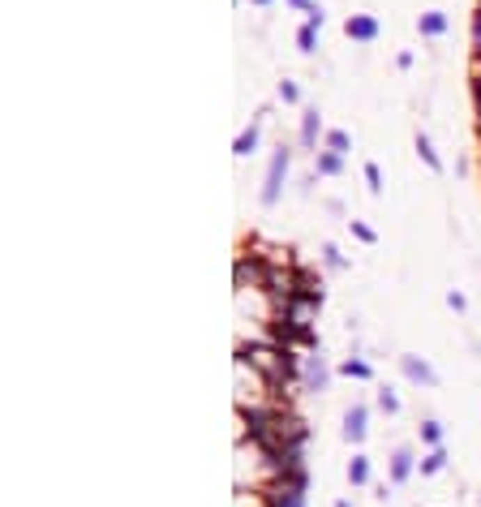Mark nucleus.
I'll return each instance as SVG.
<instances>
[{
	"instance_id": "obj_15",
	"label": "nucleus",
	"mask_w": 481,
	"mask_h": 507,
	"mask_svg": "<svg viewBox=\"0 0 481 507\" xmlns=\"http://www.w3.org/2000/svg\"><path fill=\"white\" fill-rule=\"evenodd\" d=\"M297 47H301L306 56H314V52H318V26H310V22H306V26L297 31Z\"/></svg>"
},
{
	"instance_id": "obj_23",
	"label": "nucleus",
	"mask_w": 481,
	"mask_h": 507,
	"mask_svg": "<svg viewBox=\"0 0 481 507\" xmlns=\"http://www.w3.org/2000/svg\"><path fill=\"white\" fill-rule=\"evenodd\" d=\"M378 409H383V413H400V400L391 391H378Z\"/></svg>"
},
{
	"instance_id": "obj_18",
	"label": "nucleus",
	"mask_w": 481,
	"mask_h": 507,
	"mask_svg": "<svg viewBox=\"0 0 481 507\" xmlns=\"http://www.w3.org/2000/svg\"><path fill=\"white\" fill-rule=\"evenodd\" d=\"M421 443L443 447V426H439V421H421Z\"/></svg>"
},
{
	"instance_id": "obj_9",
	"label": "nucleus",
	"mask_w": 481,
	"mask_h": 507,
	"mask_svg": "<svg viewBox=\"0 0 481 507\" xmlns=\"http://www.w3.org/2000/svg\"><path fill=\"white\" fill-rule=\"evenodd\" d=\"M413 469H417V455H413L409 447H400V451L391 455V486H400V481H409V477H413Z\"/></svg>"
},
{
	"instance_id": "obj_12",
	"label": "nucleus",
	"mask_w": 481,
	"mask_h": 507,
	"mask_svg": "<svg viewBox=\"0 0 481 507\" xmlns=\"http://www.w3.org/2000/svg\"><path fill=\"white\" fill-rule=\"evenodd\" d=\"M318 130H322V116H318V108H306V116H301V146H310V150H314Z\"/></svg>"
},
{
	"instance_id": "obj_14",
	"label": "nucleus",
	"mask_w": 481,
	"mask_h": 507,
	"mask_svg": "<svg viewBox=\"0 0 481 507\" xmlns=\"http://www.w3.org/2000/svg\"><path fill=\"white\" fill-rule=\"evenodd\" d=\"M417 155L425 159V168H429V172H443V159H439V150L429 146V138H425V134H417Z\"/></svg>"
},
{
	"instance_id": "obj_28",
	"label": "nucleus",
	"mask_w": 481,
	"mask_h": 507,
	"mask_svg": "<svg viewBox=\"0 0 481 507\" xmlns=\"http://www.w3.org/2000/svg\"><path fill=\"white\" fill-rule=\"evenodd\" d=\"M288 5H292V9H301V13H306V5H310V0H288Z\"/></svg>"
},
{
	"instance_id": "obj_24",
	"label": "nucleus",
	"mask_w": 481,
	"mask_h": 507,
	"mask_svg": "<svg viewBox=\"0 0 481 507\" xmlns=\"http://www.w3.org/2000/svg\"><path fill=\"white\" fill-rule=\"evenodd\" d=\"M280 99H284V104H297V99H301V86H297V82H280Z\"/></svg>"
},
{
	"instance_id": "obj_17",
	"label": "nucleus",
	"mask_w": 481,
	"mask_h": 507,
	"mask_svg": "<svg viewBox=\"0 0 481 507\" xmlns=\"http://www.w3.org/2000/svg\"><path fill=\"white\" fill-rule=\"evenodd\" d=\"M348 146H352V138H348L344 130H326V150H340V155H348Z\"/></svg>"
},
{
	"instance_id": "obj_13",
	"label": "nucleus",
	"mask_w": 481,
	"mask_h": 507,
	"mask_svg": "<svg viewBox=\"0 0 481 507\" xmlns=\"http://www.w3.org/2000/svg\"><path fill=\"white\" fill-rule=\"evenodd\" d=\"M348 481L352 486H370V455H352L348 460Z\"/></svg>"
},
{
	"instance_id": "obj_29",
	"label": "nucleus",
	"mask_w": 481,
	"mask_h": 507,
	"mask_svg": "<svg viewBox=\"0 0 481 507\" xmlns=\"http://www.w3.org/2000/svg\"><path fill=\"white\" fill-rule=\"evenodd\" d=\"M254 5H271V0H254Z\"/></svg>"
},
{
	"instance_id": "obj_1",
	"label": "nucleus",
	"mask_w": 481,
	"mask_h": 507,
	"mask_svg": "<svg viewBox=\"0 0 481 507\" xmlns=\"http://www.w3.org/2000/svg\"><path fill=\"white\" fill-rule=\"evenodd\" d=\"M288 164H292V150L288 146H275L271 155V168H267V181H262V207H275L284 194V176H288Z\"/></svg>"
},
{
	"instance_id": "obj_3",
	"label": "nucleus",
	"mask_w": 481,
	"mask_h": 507,
	"mask_svg": "<svg viewBox=\"0 0 481 507\" xmlns=\"http://www.w3.org/2000/svg\"><path fill=\"white\" fill-rule=\"evenodd\" d=\"M344 35L348 39H357V43H374L378 35H383V26H378V17L374 13H352L344 22Z\"/></svg>"
},
{
	"instance_id": "obj_30",
	"label": "nucleus",
	"mask_w": 481,
	"mask_h": 507,
	"mask_svg": "<svg viewBox=\"0 0 481 507\" xmlns=\"http://www.w3.org/2000/svg\"><path fill=\"white\" fill-rule=\"evenodd\" d=\"M336 507H348V503H344V499H340V503H336Z\"/></svg>"
},
{
	"instance_id": "obj_6",
	"label": "nucleus",
	"mask_w": 481,
	"mask_h": 507,
	"mask_svg": "<svg viewBox=\"0 0 481 507\" xmlns=\"http://www.w3.org/2000/svg\"><path fill=\"white\" fill-rule=\"evenodd\" d=\"M365 421H370V409H365V404H352V409L344 413V439H348V443H361L365 430H370Z\"/></svg>"
},
{
	"instance_id": "obj_4",
	"label": "nucleus",
	"mask_w": 481,
	"mask_h": 507,
	"mask_svg": "<svg viewBox=\"0 0 481 507\" xmlns=\"http://www.w3.org/2000/svg\"><path fill=\"white\" fill-rule=\"evenodd\" d=\"M267 507H306V486H292V481H275V490L262 494Z\"/></svg>"
},
{
	"instance_id": "obj_11",
	"label": "nucleus",
	"mask_w": 481,
	"mask_h": 507,
	"mask_svg": "<svg viewBox=\"0 0 481 507\" xmlns=\"http://www.w3.org/2000/svg\"><path fill=\"white\" fill-rule=\"evenodd\" d=\"M447 460H451L447 447H429V455H421L417 469H421V477H434V473H443V469H447Z\"/></svg>"
},
{
	"instance_id": "obj_26",
	"label": "nucleus",
	"mask_w": 481,
	"mask_h": 507,
	"mask_svg": "<svg viewBox=\"0 0 481 507\" xmlns=\"http://www.w3.org/2000/svg\"><path fill=\"white\" fill-rule=\"evenodd\" d=\"M473 43H477V56H481V13L473 17Z\"/></svg>"
},
{
	"instance_id": "obj_27",
	"label": "nucleus",
	"mask_w": 481,
	"mask_h": 507,
	"mask_svg": "<svg viewBox=\"0 0 481 507\" xmlns=\"http://www.w3.org/2000/svg\"><path fill=\"white\" fill-rule=\"evenodd\" d=\"M473 99H477V120H481V73L473 78Z\"/></svg>"
},
{
	"instance_id": "obj_5",
	"label": "nucleus",
	"mask_w": 481,
	"mask_h": 507,
	"mask_svg": "<svg viewBox=\"0 0 481 507\" xmlns=\"http://www.w3.org/2000/svg\"><path fill=\"white\" fill-rule=\"evenodd\" d=\"M400 370H404V378H409V383H417V387H439V374L429 370L421 357H413V352H409V357H400Z\"/></svg>"
},
{
	"instance_id": "obj_21",
	"label": "nucleus",
	"mask_w": 481,
	"mask_h": 507,
	"mask_svg": "<svg viewBox=\"0 0 481 507\" xmlns=\"http://www.w3.org/2000/svg\"><path fill=\"white\" fill-rule=\"evenodd\" d=\"M348 228H352V237L365 241V245H374V241H378V233H374L370 224H361V219H348Z\"/></svg>"
},
{
	"instance_id": "obj_7",
	"label": "nucleus",
	"mask_w": 481,
	"mask_h": 507,
	"mask_svg": "<svg viewBox=\"0 0 481 507\" xmlns=\"http://www.w3.org/2000/svg\"><path fill=\"white\" fill-rule=\"evenodd\" d=\"M258 138H262V116H258L254 125H249V130H241V134H237V146H232V155H237V159H249V155L258 150Z\"/></svg>"
},
{
	"instance_id": "obj_19",
	"label": "nucleus",
	"mask_w": 481,
	"mask_h": 507,
	"mask_svg": "<svg viewBox=\"0 0 481 507\" xmlns=\"http://www.w3.org/2000/svg\"><path fill=\"white\" fill-rule=\"evenodd\" d=\"M322 263H326V271H344V267H348L344 254H340L336 245H322Z\"/></svg>"
},
{
	"instance_id": "obj_25",
	"label": "nucleus",
	"mask_w": 481,
	"mask_h": 507,
	"mask_svg": "<svg viewBox=\"0 0 481 507\" xmlns=\"http://www.w3.org/2000/svg\"><path fill=\"white\" fill-rule=\"evenodd\" d=\"M447 306H451L455 314H464V306H468V301H464V292H447Z\"/></svg>"
},
{
	"instance_id": "obj_22",
	"label": "nucleus",
	"mask_w": 481,
	"mask_h": 507,
	"mask_svg": "<svg viewBox=\"0 0 481 507\" xmlns=\"http://www.w3.org/2000/svg\"><path fill=\"white\" fill-rule=\"evenodd\" d=\"M306 17H310V26H322V22H326V13H322L318 0H310V5H306Z\"/></svg>"
},
{
	"instance_id": "obj_10",
	"label": "nucleus",
	"mask_w": 481,
	"mask_h": 507,
	"mask_svg": "<svg viewBox=\"0 0 481 507\" xmlns=\"http://www.w3.org/2000/svg\"><path fill=\"white\" fill-rule=\"evenodd\" d=\"M314 168H318V176H340L344 172V155L340 150H314Z\"/></svg>"
},
{
	"instance_id": "obj_8",
	"label": "nucleus",
	"mask_w": 481,
	"mask_h": 507,
	"mask_svg": "<svg viewBox=\"0 0 481 507\" xmlns=\"http://www.w3.org/2000/svg\"><path fill=\"white\" fill-rule=\"evenodd\" d=\"M417 31H421L425 39H443V35L451 31V17L439 13V9H434V13H421V17H417Z\"/></svg>"
},
{
	"instance_id": "obj_31",
	"label": "nucleus",
	"mask_w": 481,
	"mask_h": 507,
	"mask_svg": "<svg viewBox=\"0 0 481 507\" xmlns=\"http://www.w3.org/2000/svg\"><path fill=\"white\" fill-rule=\"evenodd\" d=\"M477 130H481V120H477Z\"/></svg>"
},
{
	"instance_id": "obj_2",
	"label": "nucleus",
	"mask_w": 481,
	"mask_h": 507,
	"mask_svg": "<svg viewBox=\"0 0 481 507\" xmlns=\"http://www.w3.org/2000/svg\"><path fill=\"white\" fill-rule=\"evenodd\" d=\"M301 383H306V391H326V383H331V370H326V357H322V348L306 352L301 357Z\"/></svg>"
},
{
	"instance_id": "obj_16",
	"label": "nucleus",
	"mask_w": 481,
	"mask_h": 507,
	"mask_svg": "<svg viewBox=\"0 0 481 507\" xmlns=\"http://www.w3.org/2000/svg\"><path fill=\"white\" fill-rule=\"evenodd\" d=\"M340 374H348V378H361V383H365V378H374V366H370V361H357V357H348V361L340 366Z\"/></svg>"
},
{
	"instance_id": "obj_20",
	"label": "nucleus",
	"mask_w": 481,
	"mask_h": 507,
	"mask_svg": "<svg viewBox=\"0 0 481 507\" xmlns=\"http://www.w3.org/2000/svg\"><path fill=\"white\" fill-rule=\"evenodd\" d=\"M365 185L374 198H383V172H378V164H365Z\"/></svg>"
}]
</instances>
